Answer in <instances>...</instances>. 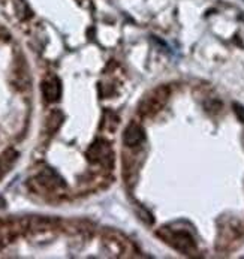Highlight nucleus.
<instances>
[{
	"label": "nucleus",
	"instance_id": "1",
	"mask_svg": "<svg viewBox=\"0 0 244 259\" xmlns=\"http://www.w3.org/2000/svg\"><path fill=\"white\" fill-rule=\"evenodd\" d=\"M157 235L160 238H164L170 246H173L177 252L192 256L198 252L196 249V243L193 240V237L184 231V229H170V228H162L157 231Z\"/></svg>",
	"mask_w": 244,
	"mask_h": 259
},
{
	"label": "nucleus",
	"instance_id": "2",
	"mask_svg": "<svg viewBox=\"0 0 244 259\" xmlns=\"http://www.w3.org/2000/svg\"><path fill=\"white\" fill-rule=\"evenodd\" d=\"M170 99V89L167 85H159L150 92L138 105V114L142 117H150L160 111Z\"/></svg>",
	"mask_w": 244,
	"mask_h": 259
},
{
	"label": "nucleus",
	"instance_id": "3",
	"mask_svg": "<svg viewBox=\"0 0 244 259\" xmlns=\"http://www.w3.org/2000/svg\"><path fill=\"white\" fill-rule=\"evenodd\" d=\"M30 186L37 193H47V192H57L65 186V183L53 169H44L33 180H30Z\"/></svg>",
	"mask_w": 244,
	"mask_h": 259
},
{
	"label": "nucleus",
	"instance_id": "4",
	"mask_svg": "<svg viewBox=\"0 0 244 259\" xmlns=\"http://www.w3.org/2000/svg\"><path fill=\"white\" fill-rule=\"evenodd\" d=\"M241 235V228L229 223L226 226H223L219 232V238H217V249L219 250H228L232 249L234 244L240 240Z\"/></svg>",
	"mask_w": 244,
	"mask_h": 259
},
{
	"label": "nucleus",
	"instance_id": "5",
	"mask_svg": "<svg viewBox=\"0 0 244 259\" xmlns=\"http://www.w3.org/2000/svg\"><path fill=\"white\" fill-rule=\"evenodd\" d=\"M87 156H89V159H90L92 162L101 163V165H104V166H111V165H112V160H114L112 151H111L109 146H108L105 141H101V140L96 141L92 147L89 148Z\"/></svg>",
	"mask_w": 244,
	"mask_h": 259
},
{
	"label": "nucleus",
	"instance_id": "6",
	"mask_svg": "<svg viewBox=\"0 0 244 259\" xmlns=\"http://www.w3.org/2000/svg\"><path fill=\"white\" fill-rule=\"evenodd\" d=\"M144 140H145V134H144V129H142V126H141L140 123L132 121L125 129V134H123L125 146H128V147H137V146H140Z\"/></svg>",
	"mask_w": 244,
	"mask_h": 259
},
{
	"label": "nucleus",
	"instance_id": "7",
	"mask_svg": "<svg viewBox=\"0 0 244 259\" xmlns=\"http://www.w3.org/2000/svg\"><path fill=\"white\" fill-rule=\"evenodd\" d=\"M42 95H44V98H45L47 102H56V101H59V98L62 95L60 81L56 76H48L42 82Z\"/></svg>",
	"mask_w": 244,
	"mask_h": 259
},
{
	"label": "nucleus",
	"instance_id": "8",
	"mask_svg": "<svg viewBox=\"0 0 244 259\" xmlns=\"http://www.w3.org/2000/svg\"><path fill=\"white\" fill-rule=\"evenodd\" d=\"M17 159H18V153L14 148H8L6 151H3L0 154V176L8 172L14 166Z\"/></svg>",
	"mask_w": 244,
	"mask_h": 259
},
{
	"label": "nucleus",
	"instance_id": "9",
	"mask_svg": "<svg viewBox=\"0 0 244 259\" xmlns=\"http://www.w3.org/2000/svg\"><path fill=\"white\" fill-rule=\"evenodd\" d=\"M62 121H63V114L60 111H53L50 115H48V118H47V129H48V132H56L59 127H60V124H62Z\"/></svg>",
	"mask_w": 244,
	"mask_h": 259
},
{
	"label": "nucleus",
	"instance_id": "10",
	"mask_svg": "<svg viewBox=\"0 0 244 259\" xmlns=\"http://www.w3.org/2000/svg\"><path fill=\"white\" fill-rule=\"evenodd\" d=\"M15 9H17L18 17L21 20H26V18L32 17V11H30V8L27 6V3L24 0H15Z\"/></svg>",
	"mask_w": 244,
	"mask_h": 259
},
{
	"label": "nucleus",
	"instance_id": "11",
	"mask_svg": "<svg viewBox=\"0 0 244 259\" xmlns=\"http://www.w3.org/2000/svg\"><path fill=\"white\" fill-rule=\"evenodd\" d=\"M232 108H234V112H235V115H237V118L244 123V107L241 104H238V102H235V104H232Z\"/></svg>",
	"mask_w": 244,
	"mask_h": 259
}]
</instances>
